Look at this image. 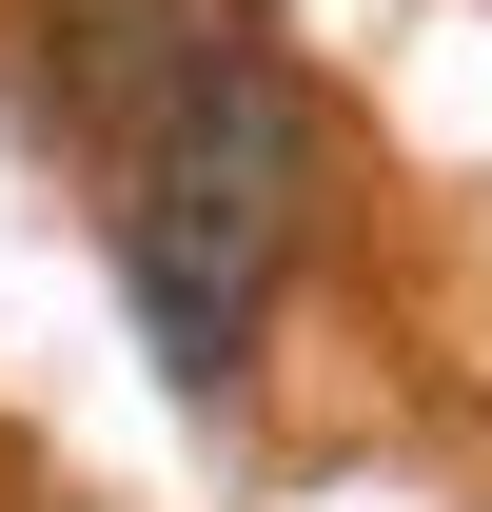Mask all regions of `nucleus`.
Masks as SVG:
<instances>
[{
    "instance_id": "f257e3e1",
    "label": "nucleus",
    "mask_w": 492,
    "mask_h": 512,
    "mask_svg": "<svg viewBox=\"0 0 492 512\" xmlns=\"http://www.w3.org/2000/svg\"><path fill=\"white\" fill-rule=\"evenodd\" d=\"M40 60L119 178V296L178 394L256 375V316L315 237V99L237 0H40Z\"/></svg>"
}]
</instances>
